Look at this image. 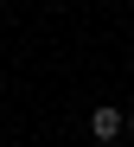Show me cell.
Wrapping results in <instances>:
<instances>
[{
    "label": "cell",
    "mask_w": 134,
    "mask_h": 147,
    "mask_svg": "<svg viewBox=\"0 0 134 147\" xmlns=\"http://www.w3.org/2000/svg\"><path fill=\"white\" fill-rule=\"evenodd\" d=\"M90 134H96L102 147H115V134H128V115H121L115 102H102V109H90Z\"/></svg>",
    "instance_id": "obj_1"
},
{
    "label": "cell",
    "mask_w": 134,
    "mask_h": 147,
    "mask_svg": "<svg viewBox=\"0 0 134 147\" xmlns=\"http://www.w3.org/2000/svg\"><path fill=\"white\" fill-rule=\"evenodd\" d=\"M128 134H134V115H128Z\"/></svg>",
    "instance_id": "obj_2"
}]
</instances>
